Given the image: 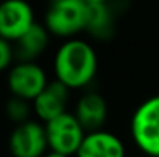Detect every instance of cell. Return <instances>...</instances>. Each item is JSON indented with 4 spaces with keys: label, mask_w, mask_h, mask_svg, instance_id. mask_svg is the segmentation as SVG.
Segmentation results:
<instances>
[{
    "label": "cell",
    "mask_w": 159,
    "mask_h": 157,
    "mask_svg": "<svg viewBox=\"0 0 159 157\" xmlns=\"http://www.w3.org/2000/svg\"><path fill=\"white\" fill-rule=\"evenodd\" d=\"M88 5H96V3H108L110 0H85Z\"/></svg>",
    "instance_id": "2e32d148"
},
{
    "label": "cell",
    "mask_w": 159,
    "mask_h": 157,
    "mask_svg": "<svg viewBox=\"0 0 159 157\" xmlns=\"http://www.w3.org/2000/svg\"><path fill=\"white\" fill-rule=\"evenodd\" d=\"M43 157H68V156H63V154H60V153H54V151H50L48 154H45Z\"/></svg>",
    "instance_id": "9a60e30c"
},
{
    "label": "cell",
    "mask_w": 159,
    "mask_h": 157,
    "mask_svg": "<svg viewBox=\"0 0 159 157\" xmlns=\"http://www.w3.org/2000/svg\"><path fill=\"white\" fill-rule=\"evenodd\" d=\"M90 5L85 0H50L45 12V28L56 37L74 39L87 29Z\"/></svg>",
    "instance_id": "7a4b0ae2"
},
{
    "label": "cell",
    "mask_w": 159,
    "mask_h": 157,
    "mask_svg": "<svg viewBox=\"0 0 159 157\" xmlns=\"http://www.w3.org/2000/svg\"><path fill=\"white\" fill-rule=\"evenodd\" d=\"M68 94L70 89L62 82H48L45 89L33 100V109L42 122L48 123L66 112Z\"/></svg>",
    "instance_id": "ba28073f"
},
{
    "label": "cell",
    "mask_w": 159,
    "mask_h": 157,
    "mask_svg": "<svg viewBox=\"0 0 159 157\" xmlns=\"http://www.w3.org/2000/svg\"><path fill=\"white\" fill-rule=\"evenodd\" d=\"M34 11L26 0L0 2V37L8 42H17L34 25Z\"/></svg>",
    "instance_id": "8992f818"
},
{
    "label": "cell",
    "mask_w": 159,
    "mask_h": 157,
    "mask_svg": "<svg viewBox=\"0 0 159 157\" xmlns=\"http://www.w3.org/2000/svg\"><path fill=\"white\" fill-rule=\"evenodd\" d=\"M85 31L98 40H108L114 36V12L108 3L90 5Z\"/></svg>",
    "instance_id": "7c38bea8"
},
{
    "label": "cell",
    "mask_w": 159,
    "mask_h": 157,
    "mask_svg": "<svg viewBox=\"0 0 159 157\" xmlns=\"http://www.w3.org/2000/svg\"><path fill=\"white\" fill-rule=\"evenodd\" d=\"M131 137L139 150L159 157V96L139 105L131 117Z\"/></svg>",
    "instance_id": "3957f363"
},
{
    "label": "cell",
    "mask_w": 159,
    "mask_h": 157,
    "mask_svg": "<svg viewBox=\"0 0 159 157\" xmlns=\"http://www.w3.org/2000/svg\"><path fill=\"white\" fill-rule=\"evenodd\" d=\"M107 114H108V108H107L105 99L101 94L93 91L84 94L77 100L76 111H74L76 119L79 120V123L87 133L101 131L102 125L107 120Z\"/></svg>",
    "instance_id": "30bf717a"
},
{
    "label": "cell",
    "mask_w": 159,
    "mask_h": 157,
    "mask_svg": "<svg viewBox=\"0 0 159 157\" xmlns=\"http://www.w3.org/2000/svg\"><path fill=\"white\" fill-rule=\"evenodd\" d=\"M77 157H125V146L122 140L107 131L87 133Z\"/></svg>",
    "instance_id": "9c48e42d"
},
{
    "label": "cell",
    "mask_w": 159,
    "mask_h": 157,
    "mask_svg": "<svg viewBox=\"0 0 159 157\" xmlns=\"http://www.w3.org/2000/svg\"><path fill=\"white\" fill-rule=\"evenodd\" d=\"M48 148L54 153H60L63 156L77 154L87 131L82 128L74 114L65 112L54 120L45 123Z\"/></svg>",
    "instance_id": "277c9868"
},
{
    "label": "cell",
    "mask_w": 159,
    "mask_h": 157,
    "mask_svg": "<svg viewBox=\"0 0 159 157\" xmlns=\"http://www.w3.org/2000/svg\"><path fill=\"white\" fill-rule=\"evenodd\" d=\"M98 71V55L93 46L82 39L65 40L54 55L56 80L68 89L90 85Z\"/></svg>",
    "instance_id": "6da1fadb"
},
{
    "label": "cell",
    "mask_w": 159,
    "mask_h": 157,
    "mask_svg": "<svg viewBox=\"0 0 159 157\" xmlns=\"http://www.w3.org/2000/svg\"><path fill=\"white\" fill-rule=\"evenodd\" d=\"M47 85V74L36 62H17L9 69L8 88L14 97L33 102Z\"/></svg>",
    "instance_id": "5b68a950"
},
{
    "label": "cell",
    "mask_w": 159,
    "mask_h": 157,
    "mask_svg": "<svg viewBox=\"0 0 159 157\" xmlns=\"http://www.w3.org/2000/svg\"><path fill=\"white\" fill-rule=\"evenodd\" d=\"M14 59H16L14 46L11 45V42L0 37V71H5L12 63Z\"/></svg>",
    "instance_id": "5bb4252c"
},
{
    "label": "cell",
    "mask_w": 159,
    "mask_h": 157,
    "mask_svg": "<svg viewBox=\"0 0 159 157\" xmlns=\"http://www.w3.org/2000/svg\"><path fill=\"white\" fill-rule=\"evenodd\" d=\"M50 31L45 25L36 23L28 33H25L16 43L14 54L17 62H36L47 51L50 43Z\"/></svg>",
    "instance_id": "8fae6325"
},
{
    "label": "cell",
    "mask_w": 159,
    "mask_h": 157,
    "mask_svg": "<svg viewBox=\"0 0 159 157\" xmlns=\"http://www.w3.org/2000/svg\"><path fill=\"white\" fill-rule=\"evenodd\" d=\"M48 148L45 125L28 120L14 128L9 136V151L14 157H43Z\"/></svg>",
    "instance_id": "52a82bcc"
},
{
    "label": "cell",
    "mask_w": 159,
    "mask_h": 157,
    "mask_svg": "<svg viewBox=\"0 0 159 157\" xmlns=\"http://www.w3.org/2000/svg\"><path fill=\"white\" fill-rule=\"evenodd\" d=\"M6 114H8V117H9L12 122H16L17 125H20V123H23V122H28L30 102L12 96V99L6 103Z\"/></svg>",
    "instance_id": "4fadbf2b"
}]
</instances>
